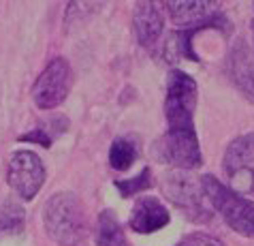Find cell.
Wrapping results in <instances>:
<instances>
[{"instance_id": "9a60e30c", "label": "cell", "mask_w": 254, "mask_h": 246, "mask_svg": "<svg viewBox=\"0 0 254 246\" xmlns=\"http://www.w3.org/2000/svg\"><path fill=\"white\" fill-rule=\"evenodd\" d=\"M137 159V146L132 139L126 137H118L114 144H111L109 150V165L114 167L116 171H126L128 167L135 163Z\"/></svg>"}, {"instance_id": "ba28073f", "label": "cell", "mask_w": 254, "mask_h": 246, "mask_svg": "<svg viewBox=\"0 0 254 246\" xmlns=\"http://www.w3.org/2000/svg\"><path fill=\"white\" fill-rule=\"evenodd\" d=\"M70 90V65L64 58H54L37 77L32 98L41 109H54L64 103Z\"/></svg>"}, {"instance_id": "9c48e42d", "label": "cell", "mask_w": 254, "mask_h": 246, "mask_svg": "<svg viewBox=\"0 0 254 246\" xmlns=\"http://www.w3.org/2000/svg\"><path fill=\"white\" fill-rule=\"evenodd\" d=\"M165 9L173 24L184 28L224 24V17L218 13V4L207 2V0H169L165 2Z\"/></svg>"}, {"instance_id": "8992f818", "label": "cell", "mask_w": 254, "mask_h": 246, "mask_svg": "<svg viewBox=\"0 0 254 246\" xmlns=\"http://www.w3.org/2000/svg\"><path fill=\"white\" fill-rule=\"evenodd\" d=\"M229 188L248 197L254 195V133L235 137L229 144L222 161Z\"/></svg>"}, {"instance_id": "5b68a950", "label": "cell", "mask_w": 254, "mask_h": 246, "mask_svg": "<svg viewBox=\"0 0 254 246\" xmlns=\"http://www.w3.org/2000/svg\"><path fill=\"white\" fill-rule=\"evenodd\" d=\"M162 188H165V195L169 199L184 210L190 219L207 221L214 212L205 195V188H203V182L194 180L190 171H169L162 180Z\"/></svg>"}, {"instance_id": "30bf717a", "label": "cell", "mask_w": 254, "mask_h": 246, "mask_svg": "<svg viewBox=\"0 0 254 246\" xmlns=\"http://www.w3.org/2000/svg\"><path fill=\"white\" fill-rule=\"evenodd\" d=\"M169 221H171V214L160 203L158 197L145 195V197H139L135 206H132L128 227L132 231H137V234H154V231L167 227Z\"/></svg>"}, {"instance_id": "2e32d148", "label": "cell", "mask_w": 254, "mask_h": 246, "mask_svg": "<svg viewBox=\"0 0 254 246\" xmlns=\"http://www.w3.org/2000/svg\"><path fill=\"white\" fill-rule=\"evenodd\" d=\"M24 229V210L19 203L6 201L0 210V234H13V231Z\"/></svg>"}, {"instance_id": "d6986e66", "label": "cell", "mask_w": 254, "mask_h": 246, "mask_svg": "<svg viewBox=\"0 0 254 246\" xmlns=\"http://www.w3.org/2000/svg\"><path fill=\"white\" fill-rule=\"evenodd\" d=\"M252 32H254V26H252Z\"/></svg>"}, {"instance_id": "3957f363", "label": "cell", "mask_w": 254, "mask_h": 246, "mask_svg": "<svg viewBox=\"0 0 254 246\" xmlns=\"http://www.w3.org/2000/svg\"><path fill=\"white\" fill-rule=\"evenodd\" d=\"M196 107V82L184 71H171L167 83L165 116L171 131L194 129L192 118Z\"/></svg>"}, {"instance_id": "277c9868", "label": "cell", "mask_w": 254, "mask_h": 246, "mask_svg": "<svg viewBox=\"0 0 254 246\" xmlns=\"http://www.w3.org/2000/svg\"><path fill=\"white\" fill-rule=\"evenodd\" d=\"M152 152L160 163L171 165L173 169L182 171H192L196 167H201L203 157H201V146L196 139V131H171L162 137H158L152 146Z\"/></svg>"}, {"instance_id": "ac0fdd59", "label": "cell", "mask_w": 254, "mask_h": 246, "mask_svg": "<svg viewBox=\"0 0 254 246\" xmlns=\"http://www.w3.org/2000/svg\"><path fill=\"white\" fill-rule=\"evenodd\" d=\"M178 246H224L218 238L209 236V234H201V231H196V234H190L186 236L184 240H182Z\"/></svg>"}, {"instance_id": "8fae6325", "label": "cell", "mask_w": 254, "mask_h": 246, "mask_svg": "<svg viewBox=\"0 0 254 246\" xmlns=\"http://www.w3.org/2000/svg\"><path fill=\"white\" fill-rule=\"evenodd\" d=\"M229 71L237 88L254 103V58L244 41H237L231 49Z\"/></svg>"}, {"instance_id": "6da1fadb", "label": "cell", "mask_w": 254, "mask_h": 246, "mask_svg": "<svg viewBox=\"0 0 254 246\" xmlns=\"http://www.w3.org/2000/svg\"><path fill=\"white\" fill-rule=\"evenodd\" d=\"M43 223L49 238L60 246H77L88 234L86 210L77 195L58 193L52 195L43 210Z\"/></svg>"}, {"instance_id": "e0dca14e", "label": "cell", "mask_w": 254, "mask_h": 246, "mask_svg": "<svg viewBox=\"0 0 254 246\" xmlns=\"http://www.w3.org/2000/svg\"><path fill=\"white\" fill-rule=\"evenodd\" d=\"M116 186L120 188V193H122V197H130V195H135L139 191H145V188H150L152 186V171L145 169L137 173L135 178H128V180H118L116 182Z\"/></svg>"}, {"instance_id": "7a4b0ae2", "label": "cell", "mask_w": 254, "mask_h": 246, "mask_svg": "<svg viewBox=\"0 0 254 246\" xmlns=\"http://www.w3.org/2000/svg\"><path fill=\"white\" fill-rule=\"evenodd\" d=\"M201 182L211 203V210H216L224 223L239 236L254 238V201L220 184L214 175H203Z\"/></svg>"}, {"instance_id": "52a82bcc", "label": "cell", "mask_w": 254, "mask_h": 246, "mask_svg": "<svg viewBox=\"0 0 254 246\" xmlns=\"http://www.w3.org/2000/svg\"><path fill=\"white\" fill-rule=\"evenodd\" d=\"M6 182L24 201L37 197L41 186L45 184V165L30 150H17L6 163Z\"/></svg>"}, {"instance_id": "4fadbf2b", "label": "cell", "mask_w": 254, "mask_h": 246, "mask_svg": "<svg viewBox=\"0 0 254 246\" xmlns=\"http://www.w3.org/2000/svg\"><path fill=\"white\" fill-rule=\"evenodd\" d=\"M96 246H128L124 227L111 210H105L98 216L96 225Z\"/></svg>"}, {"instance_id": "7c38bea8", "label": "cell", "mask_w": 254, "mask_h": 246, "mask_svg": "<svg viewBox=\"0 0 254 246\" xmlns=\"http://www.w3.org/2000/svg\"><path fill=\"white\" fill-rule=\"evenodd\" d=\"M132 26L141 45L152 47L162 32V13L154 2H139L132 13Z\"/></svg>"}, {"instance_id": "5bb4252c", "label": "cell", "mask_w": 254, "mask_h": 246, "mask_svg": "<svg viewBox=\"0 0 254 246\" xmlns=\"http://www.w3.org/2000/svg\"><path fill=\"white\" fill-rule=\"evenodd\" d=\"M165 60L169 65H178L182 60H196V54L192 49V30H180L171 32L165 41Z\"/></svg>"}]
</instances>
